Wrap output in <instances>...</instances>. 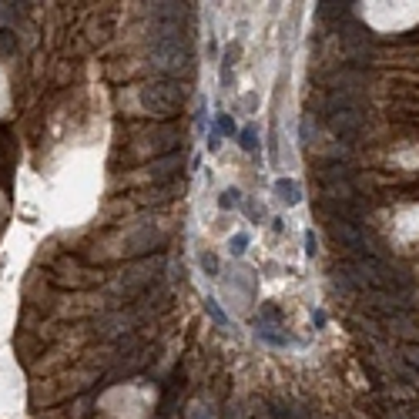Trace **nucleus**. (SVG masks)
I'll return each instance as SVG.
<instances>
[{"mask_svg":"<svg viewBox=\"0 0 419 419\" xmlns=\"http://www.w3.org/2000/svg\"><path fill=\"white\" fill-rule=\"evenodd\" d=\"M141 104L151 111L154 117H174L185 104V88L178 81H158V84H148L141 91Z\"/></svg>","mask_w":419,"mask_h":419,"instance_id":"f257e3e1","label":"nucleus"},{"mask_svg":"<svg viewBox=\"0 0 419 419\" xmlns=\"http://www.w3.org/2000/svg\"><path fill=\"white\" fill-rule=\"evenodd\" d=\"M275 198H279L286 208H295V205L302 202V188H299V181H292V178H279V181H275Z\"/></svg>","mask_w":419,"mask_h":419,"instance_id":"f03ea898","label":"nucleus"},{"mask_svg":"<svg viewBox=\"0 0 419 419\" xmlns=\"http://www.w3.org/2000/svg\"><path fill=\"white\" fill-rule=\"evenodd\" d=\"M17 51V34L10 27H0V58H10Z\"/></svg>","mask_w":419,"mask_h":419,"instance_id":"7ed1b4c3","label":"nucleus"},{"mask_svg":"<svg viewBox=\"0 0 419 419\" xmlns=\"http://www.w3.org/2000/svg\"><path fill=\"white\" fill-rule=\"evenodd\" d=\"M205 312H208L211 315V322L215 325H222V329H229V315H225V312H222V305H218V299H205Z\"/></svg>","mask_w":419,"mask_h":419,"instance_id":"20e7f679","label":"nucleus"},{"mask_svg":"<svg viewBox=\"0 0 419 419\" xmlns=\"http://www.w3.org/2000/svg\"><path fill=\"white\" fill-rule=\"evenodd\" d=\"M242 205V191L238 188H225L222 195H218V208L229 211V208H238Z\"/></svg>","mask_w":419,"mask_h":419,"instance_id":"39448f33","label":"nucleus"},{"mask_svg":"<svg viewBox=\"0 0 419 419\" xmlns=\"http://www.w3.org/2000/svg\"><path fill=\"white\" fill-rule=\"evenodd\" d=\"M238 145H242V151H258V131L248 124L245 131L238 134Z\"/></svg>","mask_w":419,"mask_h":419,"instance_id":"423d86ee","label":"nucleus"},{"mask_svg":"<svg viewBox=\"0 0 419 419\" xmlns=\"http://www.w3.org/2000/svg\"><path fill=\"white\" fill-rule=\"evenodd\" d=\"M215 131L225 134V138H235V134H238V128H235L231 115H218V117H215Z\"/></svg>","mask_w":419,"mask_h":419,"instance_id":"0eeeda50","label":"nucleus"},{"mask_svg":"<svg viewBox=\"0 0 419 419\" xmlns=\"http://www.w3.org/2000/svg\"><path fill=\"white\" fill-rule=\"evenodd\" d=\"M198 265L205 268V275H211V279L218 275V258H215L211 252H202V255H198Z\"/></svg>","mask_w":419,"mask_h":419,"instance_id":"6e6552de","label":"nucleus"},{"mask_svg":"<svg viewBox=\"0 0 419 419\" xmlns=\"http://www.w3.org/2000/svg\"><path fill=\"white\" fill-rule=\"evenodd\" d=\"M229 248H231V255H242V252H245V248H248V235H245V231H238V235H231Z\"/></svg>","mask_w":419,"mask_h":419,"instance_id":"1a4fd4ad","label":"nucleus"},{"mask_svg":"<svg viewBox=\"0 0 419 419\" xmlns=\"http://www.w3.org/2000/svg\"><path fill=\"white\" fill-rule=\"evenodd\" d=\"M305 252H309V255H315V235H312V229L305 231Z\"/></svg>","mask_w":419,"mask_h":419,"instance_id":"9d476101","label":"nucleus"},{"mask_svg":"<svg viewBox=\"0 0 419 419\" xmlns=\"http://www.w3.org/2000/svg\"><path fill=\"white\" fill-rule=\"evenodd\" d=\"M218 145H222V134L211 131V134H208V151H218Z\"/></svg>","mask_w":419,"mask_h":419,"instance_id":"9b49d317","label":"nucleus"}]
</instances>
